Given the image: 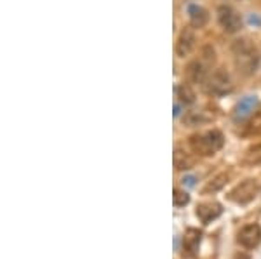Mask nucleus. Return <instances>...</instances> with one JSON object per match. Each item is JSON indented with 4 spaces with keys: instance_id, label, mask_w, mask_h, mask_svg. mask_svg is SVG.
Returning <instances> with one entry per match:
<instances>
[{
    "instance_id": "nucleus-1",
    "label": "nucleus",
    "mask_w": 261,
    "mask_h": 259,
    "mask_svg": "<svg viewBox=\"0 0 261 259\" xmlns=\"http://www.w3.org/2000/svg\"><path fill=\"white\" fill-rule=\"evenodd\" d=\"M231 54H233L235 66H237V70L242 75H252L258 70L259 52H258V49L251 44V40H247V39L235 40L233 45H231Z\"/></svg>"
},
{
    "instance_id": "nucleus-2",
    "label": "nucleus",
    "mask_w": 261,
    "mask_h": 259,
    "mask_svg": "<svg viewBox=\"0 0 261 259\" xmlns=\"http://www.w3.org/2000/svg\"><path fill=\"white\" fill-rule=\"evenodd\" d=\"M223 145H225V136L218 129L200 132V134H193L190 137V148L193 150V153H197L200 157L214 155L223 148Z\"/></svg>"
},
{
    "instance_id": "nucleus-3",
    "label": "nucleus",
    "mask_w": 261,
    "mask_h": 259,
    "mask_svg": "<svg viewBox=\"0 0 261 259\" xmlns=\"http://www.w3.org/2000/svg\"><path fill=\"white\" fill-rule=\"evenodd\" d=\"M259 191H261V186L256 179H246V181L239 183V185L230 191L228 198L231 202L239 204V206H247V204H251L252 200L258 197Z\"/></svg>"
},
{
    "instance_id": "nucleus-4",
    "label": "nucleus",
    "mask_w": 261,
    "mask_h": 259,
    "mask_svg": "<svg viewBox=\"0 0 261 259\" xmlns=\"http://www.w3.org/2000/svg\"><path fill=\"white\" fill-rule=\"evenodd\" d=\"M205 89L209 91L211 94L216 96H223V94H228L231 89H233V83H231L230 75L225 72V70H216L214 73H211L205 80Z\"/></svg>"
},
{
    "instance_id": "nucleus-5",
    "label": "nucleus",
    "mask_w": 261,
    "mask_h": 259,
    "mask_svg": "<svg viewBox=\"0 0 261 259\" xmlns=\"http://www.w3.org/2000/svg\"><path fill=\"white\" fill-rule=\"evenodd\" d=\"M218 21L226 33H237L242 28V19L239 12L230 6H221L218 9Z\"/></svg>"
},
{
    "instance_id": "nucleus-6",
    "label": "nucleus",
    "mask_w": 261,
    "mask_h": 259,
    "mask_svg": "<svg viewBox=\"0 0 261 259\" xmlns=\"http://www.w3.org/2000/svg\"><path fill=\"white\" fill-rule=\"evenodd\" d=\"M237 242L244 249H256L261 244V226L256 223L246 224L237 233Z\"/></svg>"
},
{
    "instance_id": "nucleus-7",
    "label": "nucleus",
    "mask_w": 261,
    "mask_h": 259,
    "mask_svg": "<svg viewBox=\"0 0 261 259\" xmlns=\"http://www.w3.org/2000/svg\"><path fill=\"white\" fill-rule=\"evenodd\" d=\"M221 214H223V206L218 202H204V204H199L195 209V216L204 224H209L211 221L220 218Z\"/></svg>"
},
{
    "instance_id": "nucleus-8",
    "label": "nucleus",
    "mask_w": 261,
    "mask_h": 259,
    "mask_svg": "<svg viewBox=\"0 0 261 259\" xmlns=\"http://www.w3.org/2000/svg\"><path fill=\"white\" fill-rule=\"evenodd\" d=\"M193 45H195V33H193L192 28H185L183 32L179 33L178 42H176V54L179 57H185L192 52Z\"/></svg>"
},
{
    "instance_id": "nucleus-9",
    "label": "nucleus",
    "mask_w": 261,
    "mask_h": 259,
    "mask_svg": "<svg viewBox=\"0 0 261 259\" xmlns=\"http://www.w3.org/2000/svg\"><path fill=\"white\" fill-rule=\"evenodd\" d=\"M256 106H258V98L256 96H246V98H242L237 103V106H235V113H233L235 120H244L246 117H249L256 110Z\"/></svg>"
},
{
    "instance_id": "nucleus-10",
    "label": "nucleus",
    "mask_w": 261,
    "mask_h": 259,
    "mask_svg": "<svg viewBox=\"0 0 261 259\" xmlns=\"http://www.w3.org/2000/svg\"><path fill=\"white\" fill-rule=\"evenodd\" d=\"M200 240H202V232L197 228H188L183 235V250H187L190 256L197 254L199 250V245H200Z\"/></svg>"
},
{
    "instance_id": "nucleus-11",
    "label": "nucleus",
    "mask_w": 261,
    "mask_h": 259,
    "mask_svg": "<svg viewBox=\"0 0 261 259\" xmlns=\"http://www.w3.org/2000/svg\"><path fill=\"white\" fill-rule=\"evenodd\" d=\"M188 18H190V23L193 28H202V26H205V23H207L209 14L204 7L192 4V6H188Z\"/></svg>"
},
{
    "instance_id": "nucleus-12",
    "label": "nucleus",
    "mask_w": 261,
    "mask_h": 259,
    "mask_svg": "<svg viewBox=\"0 0 261 259\" xmlns=\"http://www.w3.org/2000/svg\"><path fill=\"white\" fill-rule=\"evenodd\" d=\"M187 75L195 83H205V80H207V72H205V66L202 61H192L187 66Z\"/></svg>"
},
{
    "instance_id": "nucleus-13",
    "label": "nucleus",
    "mask_w": 261,
    "mask_h": 259,
    "mask_svg": "<svg viewBox=\"0 0 261 259\" xmlns=\"http://www.w3.org/2000/svg\"><path fill=\"white\" fill-rule=\"evenodd\" d=\"M172 158H174V167L178 170H188V169H192L193 164H195V160L192 158L190 153L183 152L181 148L174 150V155H172Z\"/></svg>"
},
{
    "instance_id": "nucleus-14",
    "label": "nucleus",
    "mask_w": 261,
    "mask_h": 259,
    "mask_svg": "<svg viewBox=\"0 0 261 259\" xmlns=\"http://www.w3.org/2000/svg\"><path fill=\"white\" fill-rule=\"evenodd\" d=\"M176 98H179L183 104H192L195 101V91L188 83H179V85H176Z\"/></svg>"
},
{
    "instance_id": "nucleus-15",
    "label": "nucleus",
    "mask_w": 261,
    "mask_h": 259,
    "mask_svg": "<svg viewBox=\"0 0 261 259\" xmlns=\"http://www.w3.org/2000/svg\"><path fill=\"white\" fill-rule=\"evenodd\" d=\"M244 164L246 165H261V145H254L251 148H247V152L244 153Z\"/></svg>"
},
{
    "instance_id": "nucleus-16",
    "label": "nucleus",
    "mask_w": 261,
    "mask_h": 259,
    "mask_svg": "<svg viewBox=\"0 0 261 259\" xmlns=\"http://www.w3.org/2000/svg\"><path fill=\"white\" fill-rule=\"evenodd\" d=\"M228 183V176L226 174H220V176H216L214 179L207 183V185L204 186V190H202V193L207 195V193H216V191H220L223 186Z\"/></svg>"
},
{
    "instance_id": "nucleus-17",
    "label": "nucleus",
    "mask_w": 261,
    "mask_h": 259,
    "mask_svg": "<svg viewBox=\"0 0 261 259\" xmlns=\"http://www.w3.org/2000/svg\"><path fill=\"white\" fill-rule=\"evenodd\" d=\"M188 202H190V195L185 190L174 188V191H172V204H174L176 207H185Z\"/></svg>"
},
{
    "instance_id": "nucleus-18",
    "label": "nucleus",
    "mask_w": 261,
    "mask_h": 259,
    "mask_svg": "<svg viewBox=\"0 0 261 259\" xmlns=\"http://www.w3.org/2000/svg\"><path fill=\"white\" fill-rule=\"evenodd\" d=\"M205 120L207 119L204 117V111H188V113L183 117V122L188 125H199V124H204Z\"/></svg>"
},
{
    "instance_id": "nucleus-19",
    "label": "nucleus",
    "mask_w": 261,
    "mask_h": 259,
    "mask_svg": "<svg viewBox=\"0 0 261 259\" xmlns=\"http://www.w3.org/2000/svg\"><path fill=\"white\" fill-rule=\"evenodd\" d=\"M249 131H247V134H258V132L261 131V115L259 117H256L254 120H251L249 124L246 125Z\"/></svg>"
},
{
    "instance_id": "nucleus-20",
    "label": "nucleus",
    "mask_w": 261,
    "mask_h": 259,
    "mask_svg": "<svg viewBox=\"0 0 261 259\" xmlns=\"http://www.w3.org/2000/svg\"><path fill=\"white\" fill-rule=\"evenodd\" d=\"M183 185H187V186H195V178H193V176L183 178Z\"/></svg>"
},
{
    "instance_id": "nucleus-21",
    "label": "nucleus",
    "mask_w": 261,
    "mask_h": 259,
    "mask_svg": "<svg viewBox=\"0 0 261 259\" xmlns=\"http://www.w3.org/2000/svg\"><path fill=\"white\" fill-rule=\"evenodd\" d=\"M233 259H251V256H249V254H246V252H239Z\"/></svg>"
},
{
    "instance_id": "nucleus-22",
    "label": "nucleus",
    "mask_w": 261,
    "mask_h": 259,
    "mask_svg": "<svg viewBox=\"0 0 261 259\" xmlns=\"http://www.w3.org/2000/svg\"><path fill=\"white\" fill-rule=\"evenodd\" d=\"M174 115H176V117L179 115V104H174Z\"/></svg>"
}]
</instances>
